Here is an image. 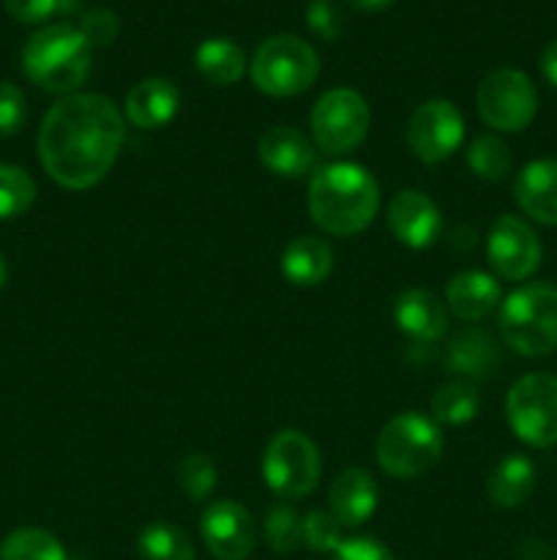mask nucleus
<instances>
[{"mask_svg": "<svg viewBox=\"0 0 557 560\" xmlns=\"http://www.w3.org/2000/svg\"><path fill=\"white\" fill-rule=\"evenodd\" d=\"M123 135V115L107 96L69 93L44 115L38 156L55 184L71 191L91 189L112 170Z\"/></svg>", "mask_w": 557, "mask_h": 560, "instance_id": "f257e3e1", "label": "nucleus"}, {"mask_svg": "<svg viewBox=\"0 0 557 560\" xmlns=\"http://www.w3.org/2000/svg\"><path fill=\"white\" fill-rule=\"evenodd\" d=\"M380 189L371 173L353 162H333L317 170L309 184V213L328 235L349 238L375 222Z\"/></svg>", "mask_w": 557, "mask_h": 560, "instance_id": "f03ea898", "label": "nucleus"}, {"mask_svg": "<svg viewBox=\"0 0 557 560\" xmlns=\"http://www.w3.org/2000/svg\"><path fill=\"white\" fill-rule=\"evenodd\" d=\"M93 49L69 22H55L27 38L22 49V69L27 80L49 93H71L91 74Z\"/></svg>", "mask_w": 557, "mask_h": 560, "instance_id": "7ed1b4c3", "label": "nucleus"}, {"mask_svg": "<svg viewBox=\"0 0 557 560\" xmlns=\"http://www.w3.org/2000/svg\"><path fill=\"white\" fill-rule=\"evenodd\" d=\"M502 342L519 355L541 359L557 350V288L524 284L500 304Z\"/></svg>", "mask_w": 557, "mask_h": 560, "instance_id": "20e7f679", "label": "nucleus"}, {"mask_svg": "<svg viewBox=\"0 0 557 560\" xmlns=\"http://www.w3.org/2000/svg\"><path fill=\"white\" fill-rule=\"evenodd\" d=\"M442 432L420 413H399L377 438V463L393 479H418L442 457Z\"/></svg>", "mask_w": 557, "mask_h": 560, "instance_id": "39448f33", "label": "nucleus"}, {"mask_svg": "<svg viewBox=\"0 0 557 560\" xmlns=\"http://www.w3.org/2000/svg\"><path fill=\"white\" fill-rule=\"evenodd\" d=\"M249 71L257 91L268 96H298L315 85L320 58L298 36H271L257 47Z\"/></svg>", "mask_w": 557, "mask_h": 560, "instance_id": "423d86ee", "label": "nucleus"}, {"mask_svg": "<svg viewBox=\"0 0 557 560\" xmlns=\"http://www.w3.org/2000/svg\"><path fill=\"white\" fill-rule=\"evenodd\" d=\"M513 435L533 448L557 446V377L546 372L519 377L506 399Z\"/></svg>", "mask_w": 557, "mask_h": 560, "instance_id": "0eeeda50", "label": "nucleus"}, {"mask_svg": "<svg viewBox=\"0 0 557 560\" xmlns=\"http://www.w3.org/2000/svg\"><path fill=\"white\" fill-rule=\"evenodd\" d=\"M322 474V459L309 435L298 430H282L271 438L262 454L265 485L278 498H306L315 492Z\"/></svg>", "mask_w": 557, "mask_h": 560, "instance_id": "6e6552de", "label": "nucleus"}, {"mask_svg": "<svg viewBox=\"0 0 557 560\" xmlns=\"http://www.w3.org/2000/svg\"><path fill=\"white\" fill-rule=\"evenodd\" d=\"M369 135V104L349 88H333L322 93L311 113L315 145L328 156L353 153Z\"/></svg>", "mask_w": 557, "mask_h": 560, "instance_id": "1a4fd4ad", "label": "nucleus"}, {"mask_svg": "<svg viewBox=\"0 0 557 560\" xmlns=\"http://www.w3.org/2000/svg\"><path fill=\"white\" fill-rule=\"evenodd\" d=\"M478 113L491 129L522 131L533 124L538 93L530 77L519 69H497L478 85Z\"/></svg>", "mask_w": 557, "mask_h": 560, "instance_id": "9d476101", "label": "nucleus"}, {"mask_svg": "<svg viewBox=\"0 0 557 560\" xmlns=\"http://www.w3.org/2000/svg\"><path fill=\"white\" fill-rule=\"evenodd\" d=\"M464 137V118L457 104L431 98L413 109L407 120V145L420 162L437 164L451 156Z\"/></svg>", "mask_w": 557, "mask_h": 560, "instance_id": "9b49d317", "label": "nucleus"}, {"mask_svg": "<svg viewBox=\"0 0 557 560\" xmlns=\"http://www.w3.org/2000/svg\"><path fill=\"white\" fill-rule=\"evenodd\" d=\"M486 255H489L491 268L497 277L511 279V282H522V279L533 277L541 266V241L535 230L519 217L497 219L486 238Z\"/></svg>", "mask_w": 557, "mask_h": 560, "instance_id": "f8f14e48", "label": "nucleus"}, {"mask_svg": "<svg viewBox=\"0 0 557 560\" xmlns=\"http://www.w3.org/2000/svg\"><path fill=\"white\" fill-rule=\"evenodd\" d=\"M202 541L216 560H246L257 545V525L249 509L235 501H216L202 514Z\"/></svg>", "mask_w": 557, "mask_h": 560, "instance_id": "ddd939ff", "label": "nucleus"}, {"mask_svg": "<svg viewBox=\"0 0 557 560\" xmlns=\"http://www.w3.org/2000/svg\"><path fill=\"white\" fill-rule=\"evenodd\" d=\"M388 228L399 244L410 249H426L440 238V208L418 189H404L393 195L388 206Z\"/></svg>", "mask_w": 557, "mask_h": 560, "instance_id": "4468645a", "label": "nucleus"}, {"mask_svg": "<svg viewBox=\"0 0 557 560\" xmlns=\"http://www.w3.org/2000/svg\"><path fill=\"white\" fill-rule=\"evenodd\" d=\"M393 320L399 331L418 345H431L446 337L448 310L429 290H402L393 301Z\"/></svg>", "mask_w": 557, "mask_h": 560, "instance_id": "2eb2a0df", "label": "nucleus"}, {"mask_svg": "<svg viewBox=\"0 0 557 560\" xmlns=\"http://www.w3.org/2000/svg\"><path fill=\"white\" fill-rule=\"evenodd\" d=\"M260 151L262 164L271 173L282 175V178H300L315 167L317 148L315 142L306 135H300L293 126H273L265 135L260 137Z\"/></svg>", "mask_w": 557, "mask_h": 560, "instance_id": "dca6fc26", "label": "nucleus"}, {"mask_svg": "<svg viewBox=\"0 0 557 560\" xmlns=\"http://www.w3.org/2000/svg\"><path fill=\"white\" fill-rule=\"evenodd\" d=\"M377 498L380 492L369 470L347 468L333 479L328 501H331V514L342 528H358L375 514Z\"/></svg>", "mask_w": 557, "mask_h": 560, "instance_id": "f3484780", "label": "nucleus"}, {"mask_svg": "<svg viewBox=\"0 0 557 560\" xmlns=\"http://www.w3.org/2000/svg\"><path fill=\"white\" fill-rule=\"evenodd\" d=\"M513 197L530 219L557 228V159H538L519 173Z\"/></svg>", "mask_w": 557, "mask_h": 560, "instance_id": "a211bd4d", "label": "nucleus"}, {"mask_svg": "<svg viewBox=\"0 0 557 560\" xmlns=\"http://www.w3.org/2000/svg\"><path fill=\"white\" fill-rule=\"evenodd\" d=\"M180 93L164 77H147V80L137 82L126 96V118L137 126V129H162L169 120L178 115Z\"/></svg>", "mask_w": 557, "mask_h": 560, "instance_id": "6ab92c4d", "label": "nucleus"}, {"mask_svg": "<svg viewBox=\"0 0 557 560\" xmlns=\"http://www.w3.org/2000/svg\"><path fill=\"white\" fill-rule=\"evenodd\" d=\"M446 372L464 377V381H484L500 364L497 342L481 328H464L451 337L446 348Z\"/></svg>", "mask_w": 557, "mask_h": 560, "instance_id": "aec40b11", "label": "nucleus"}, {"mask_svg": "<svg viewBox=\"0 0 557 560\" xmlns=\"http://www.w3.org/2000/svg\"><path fill=\"white\" fill-rule=\"evenodd\" d=\"M500 304V284L491 273L462 271L448 282L446 310L453 312L459 320H484Z\"/></svg>", "mask_w": 557, "mask_h": 560, "instance_id": "412c9836", "label": "nucleus"}, {"mask_svg": "<svg viewBox=\"0 0 557 560\" xmlns=\"http://www.w3.org/2000/svg\"><path fill=\"white\" fill-rule=\"evenodd\" d=\"M333 268V252L317 235H300L284 249L282 271L298 288H315L325 282Z\"/></svg>", "mask_w": 557, "mask_h": 560, "instance_id": "4be33fe9", "label": "nucleus"}, {"mask_svg": "<svg viewBox=\"0 0 557 560\" xmlns=\"http://www.w3.org/2000/svg\"><path fill=\"white\" fill-rule=\"evenodd\" d=\"M535 490V465L522 454H508L491 468L486 492L489 501L500 509H517L533 495Z\"/></svg>", "mask_w": 557, "mask_h": 560, "instance_id": "5701e85b", "label": "nucleus"}, {"mask_svg": "<svg viewBox=\"0 0 557 560\" xmlns=\"http://www.w3.org/2000/svg\"><path fill=\"white\" fill-rule=\"evenodd\" d=\"M194 66L211 85H235L246 71L244 49L229 38H208L197 47Z\"/></svg>", "mask_w": 557, "mask_h": 560, "instance_id": "b1692460", "label": "nucleus"}, {"mask_svg": "<svg viewBox=\"0 0 557 560\" xmlns=\"http://www.w3.org/2000/svg\"><path fill=\"white\" fill-rule=\"evenodd\" d=\"M475 413H478V392L467 381L446 383L431 397V419H435V424H467V421L475 419Z\"/></svg>", "mask_w": 557, "mask_h": 560, "instance_id": "393cba45", "label": "nucleus"}, {"mask_svg": "<svg viewBox=\"0 0 557 560\" xmlns=\"http://www.w3.org/2000/svg\"><path fill=\"white\" fill-rule=\"evenodd\" d=\"M0 560H66V550L49 530L16 528L0 541Z\"/></svg>", "mask_w": 557, "mask_h": 560, "instance_id": "a878e982", "label": "nucleus"}, {"mask_svg": "<svg viewBox=\"0 0 557 560\" xmlns=\"http://www.w3.org/2000/svg\"><path fill=\"white\" fill-rule=\"evenodd\" d=\"M137 550L142 560H194V547L191 539L169 523H153L142 528L137 539Z\"/></svg>", "mask_w": 557, "mask_h": 560, "instance_id": "bb28decb", "label": "nucleus"}, {"mask_svg": "<svg viewBox=\"0 0 557 560\" xmlns=\"http://www.w3.org/2000/svg\"><path fill=\"white\" fill-rule=\"evenodd\" d=\"M467 167L484 180H502L508 178L513 167L511 148L500 137L484 135L470 142L467 148Z\"/></svg>", "mask_w": 557, "mask_h": 560, "instance_id": "cd10ccee", "label": "nucleus"}, {"mask_svg": "<svg viewBox=\"0 0 557 560\" xmlns=\"http://www.w3.org/2000/svg\"><path fill=\"white\" fill-rule=\"evenodd\" d=\"M36 200V184L14 164H0V219H16Z\"/></svg>", "mask_w": 557, "mask_h": 560, "instance_id": "c85d7f7f", "label": "nucleus"}, {"mask_svg": "<svg viewBox=\"0 0 557 560\" xmlns=\"http://www.w3.org/2000/svg\"><path fill=\"white\" fill-rule=\"evenodd\" d=\"M265 541L273 552L287 556L304 545V517L289 506H273L265 517Z\"/></svg>", "mask_w": 557, "mask_h": 560, "instance_id": "c756f323", "label": "nucleus"}, {"mask_svg": "<svg viewBox=\"0 0 557 560\" xmlns=\"http://www.w3.org/2000/svg\"><path fill=\"white\" fill-rule=\"evenodd\" d=\"M216 479L218 470L208 454L191 452L178 463V487L189 501H205L216 487Z\"/></svg>", "mask_w": 557, "mask_h": 560, "instance_id": "7c9ffc66", "label": "nucleus"}, {"mask_svg": "<svg viewBox=\"0 0 557 560\" xmlns=\"http://www.w3.org/2000/svg\"><path fill=\"white\" fill-rule=\"evenodd\" d=\"M342 530L331 509H311L304 517V545L315 552H336L344 541Z\"/></svg>", "mask_w": 557, "mask_h": 560, "instance_id": "2f4dec72", "label": "nucleus"}, {"mask_svg": "<svg viewBox=\"0 0 557 560\" xmlns=\"http://www.w3.org/2000/svg\"><path fill=\"white\" fill-rule=\"evenodd\" d=\"M80 33L85 36V42L91 44V49L96 47H109V44L118 38L120 22L118 16L109 9H91L80 16Z\"/></svg>", "mask_w": 557, "mask_h": 560, "instance_id": "473e14b6", "label": "nucleus"}, {"mask_svg": "<svg viewBox=\"0 0 557 560\" xmlns=\"http://www.w3.org/2000/svg\"><path fill=\"white\" fill-rule=\"evenodd\" d=\"M306 22L325 42H336L344 31L342 11H339V5L333 0H309V5H306Z\"/></svg>", "mask_w": 557, "mask_h": 560, "instance_id": "72a5a7b5", "label": "nucleus"}, {"mask_svg": "<svg viewBox=\"0 0 557 560\" xmlns=\"http://www.w3.org/2000/svg\"><path fill=\"white\" fill-rule=\"evenodd\" d=\"M27 104L25 93L11 82H0V135H16L25 126Z\"/></svg>", "mask_w": 557, "mask_h": 560, "instance_id": "f704fd0d", "label": "nucleus"}, {"mask_svg": "<svg viewBox=\"0 0 557 560\" xmlns=\"http://www.w3.org/2000/svg\"><path fill=\"white\" fill-rule=\"evenodd\" d=\"M331 560H396L386 545H380L371 536H353L339 545Z\"/></svg>", "mask_w": 557, "mask_h": 560, "instance_id": "c9c22d12", "label": "nucleus"}, {"mask_svg": "<svg viewBox=\"0 0 557 560\" xmlns=\"http://www.w3.org/2000/svg\"><path fill=\"white\" fill-rule=\"evenodd\" d=\"M3 3L14 20L27 22V25H36V22L58 14V0H3Z\"/></svg>", "mask_w": 557, "mask_h": 560, "instance_id": "e433bc0d", "label": "nucleus"}, {"mask_svg": "<svg viewBox=\"0 0 557 560\" xmlns=\"http://www.w3.org/2000/svg\"><path fill=\"white\" fill-rule=\"evenodd\" d=\"M541 71L557 88V38L552 44H546L544 55H541Z\"/></svg>", "mask_w": 557, "mask_h": 560, "instance_id": "4c0bfd02", "label": "nucleus"}, {"mask_svg": "<svg viewBox=\"0 0 557 560\" xmlns=\"http://www.w3.org/2000/svg\"><path fill=\"white\" fill-rule=\"evenodd\" d=\"M349 9L355 11H382L393 3V0H344Z\"/></svg>", "mask_w": 557, "mask_h": 560, "instance_id": "58836bf2", "label": "nucleus"}, {"mask_svg": "<svg viewBox=\"0 0 557 560\" xmlns=\"http://www.w3.org/2000/svg\"><path fill=\"white\" fill-rule=\"evenodd\" d=\"M80 9V0H58V14H74Z\"/></svg>", "mask_w": 557, "mask_h": 560, "instance_id": "ea45409f", "label": "nucleus"}, {"mask_svg": "<svg viewBox=\"0 0 557 560\" xmlns=\"http://www.w3.org/2000/svg\"><path fill=\"white\" fill-rule=\"evenodd\" d=\"M5 277H9V268H5V260H3V255H0V290H3V284H5Z\"/></svg>", "mask_w": 557, "mask_h": 560, "instance_id": "a19ab883", "label": "nucleus"}, {"mask_svg": "<svg viewBox=\"0 0 557 560\" xmlns=\"http://www.w3.org/2000/svg\"><path fill=\"white\" fill-rule=\"evenodd\" d=\"M555 560H557V558H555Z\"/></svg>", "mask_w": 557, "mask_h": 560, "instance_id": "79ce46f5", "label": "nucleus"}]
</instances>
